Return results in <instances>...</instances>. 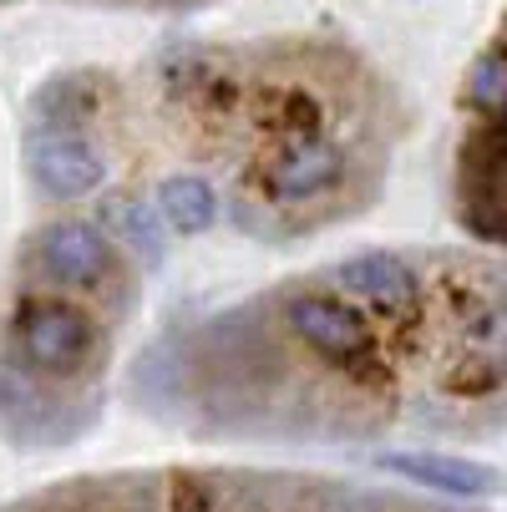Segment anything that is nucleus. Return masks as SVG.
Wrapping results in <instances>:
<instances>
[{"label":"nucleus","instance_id":"3","mask_svg":"<svg viewBox=\"0 0 507 512\" xmlns=\"http://www.w3.org/2000/svg\"><path fill=\"white\" fill-rule=\"evenodd\" d=\"M279 320H284L289 340H300L335 376L360 381V386L381 376L376 325L355 305L325 295V289H289V295H279Z\"/></svg>","mask_w":507,"mask_h":512},{"label":"nucleus","instance_id":"6","mask_svg":"<svg viewBox=\"0 0 507 512\" xmlns=\"http://www.w3.org/2000/svg\"><path fill=\"white\" fill-rule=\"evenodd\" d=\"M21 168L46 203H77L107 183V153L82 127H31L21 142Z\"/></svg>","mask_w":507,"mask_h":512},{"label":"nucleus","instance_id":"9","mask_svg":"<svg viewBox=\"0 0 507 512\" xmlns=\"http://www.w3.org/2000/svg\"><path fill=\"white\" fill-rule=\"evenodd\" d=\"M376 467L426 487V492H442V497H492L502 487V477L487 467V462H472V457H457V452H421V447H406V452H376L371 457Z\"/></svg>","mask_w":507,"mask_h":512},{"label":"nucleus","instance_id":"8","mask_svg":"<svg viewBox=\"0 0 507 512\" xmlns=\"http://www.w3.org/2000/svg\"><path fill=\"white\" fill-rule=\"evenodd\" d=\"M507 381V295H482L457 320V350L442 365L452 396H487Z\"/></svg>","mask_w":507,"mask_h":512},{"label":"nucleus","instance_id":"14","mask_svg":"<svg viewBox=\"0 0 507 512\" xmlns=\"http://www.w3.org/2000/svg\"><path fill=\"white\" fill-rule=\"evenodd\" d=\"M462 97H467V107H477V112H487V117H502V112H507V51H502V46H487V51L467 66Z\"/></svg>","mask_w":507,"mask_h":512},{"label":"nucleus","instance_id":"13","mask_svg":"<svg viewBox=\"0 0 507 512\" xmlns=\"http://www.w3.org/2000/svg\"><path fill=\"white\" fill-rule=\"evenodd\" d=\"M158 213L173 234H203L213 229V218H219V193L203 173H173L158 183Z\"/></svg>","mask_w":507,"mask_h":512},{"label":"nucleus","instance_id":"7","mask_svg":"<svg viewBox=\"0 0 507 512\" xmlns=\"http://www.w3.org/2000/svg\"><path fill=\"white\" fill-rule=\"evenodd\" d=\"M457 218L492 244H507V112L492 117L457 163Z\"/></svg>","mask_w":507,"mask_h":512},{"label":"nucleus","instance_id":"11","mask_svg":"<svg viewBox=\"0 0 507 512\" xmlns=\"http://www.w3.org/2000/svg\"><path fill=\"white\" fill-rule=\"evenodd\" d=\"M107 102V82L97 71H66V77H51L46 87H36L31 97V122L36 127H82L97 107Z\"/></svg>","mask_w":507,"mask_h":512},{"label":"nucleus","instance_id":"4","mask_svg":"<svg viewBox=\"0 0 507 512\" xmlns=\"http://www.w3.org/2000/svg\"><path fill=\"white\" fill-rule=\"evenodd\" d=\"M350 183V153L345 142L320 132H289L279 137L264 168H259V198L264 208L284 213V208H315L325 198H335Z\"/></svg>","mask_w":507,"mask_h":512},{"label":"nucleus","instance_id":"2","mask_svg":"<svg viewBox=\"0 0 507 512\" xmlns=\"http://www.w3.org/2000/svg\"><path fill=\"white\" fill-rule=\"evenodd\" d=\"M21 274L36 289L87 300L92 310L102 305L127 315L137 295L132 254L112 239V229L92 224V218H51V224H41L21 249Z\"/></svg>","mask_w":507,"mask_h":512},{"label":"nucleus","instance_id":"5","mask_svg":"<svg viewBox=\"0 0 507 512\" xmlns=\"http://www.w3.org/2000/svg\"><path fill=\"white\" fill-rule=\"evenodd\" d=\"M87 421L92 406H82L77 391L36 381L0 355V436L16 447H66L87 431Z\"/></svg>","mask_w":507,"mask_h":512},{"label":"nucleus","instance_id":"12","mask_svg":"<svg viewBox=\"0 0 507 512\" xmlns=\"http://www.w3.org/2000/svg\"><path fill=\"white\" fill-rule=\"evenodd\" d=\"M102 218L112 224V239L142 259V264H163L168 259V224H163V213L158 203H142V198H112L102 208Z\"/></svg>","mask_w":507,"mask_h":512},{"label":"nucleus","instance_id":"10","mask_svg":"<svg viewBox=\"0 0 507 512\" xmlns=\"http://www.w3.org/2000/svg\"><path fill=\"white\" fill-rule=\"evenodd\" d=\"M330 284L340 289L345 300H366L376 310H411L421 300V284L416 269L401 254L371 249V254H350L330 269Z\"/></svg>","mask_w":507,"mask_h":512},{"label":"nucleus","instance_id":"15","mask_svg":"<svg viewBox=\"0 0 507 512\" xmlns=\"http://www.w3.org/2000/svg\"><path fill=\"white\" fill-rule=\"evenodd\" d=\"M168 512H224V502L213 497V487L203 482V477H173V502H168Z\"/></svg>","mask_w":507,"mask_h":512},{"label":"nucleus","instance_id":"1","mask_svg":"<svg viewBox=\"0 0 507 512\" xmlns=\"http://www.w3.org/2000/svg\"><path fill=\"white\" fill-rule=\"evenodd\" d=\"M0 335H6L0 355L11 365H21L36 381L66 386V391L92 386L112 360L102 315L87 300H71V295H56V289H36V284L11 300Z\"/></svg>","mask_w":507,"mask_h":512}]
</instances>
